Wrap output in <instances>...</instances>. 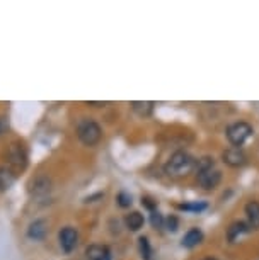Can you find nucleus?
<instances>
[{
  "label": "nucleus",
  "instance_id": "26",
  "mask_svg": "<svg viewBox=\"0 0 259 260\" xmlns=\"http://www.w3.org/2000/svg\"><path fill=\"white\" fill-rule=\"evenodd\" d=\"M203 260H217V258H213V257H205Z\"/></svg>",
  "mask_w": 259,
  "mask_h": 260
},
{
  "label": "nucleus",
  "instance_id": "17",
  "mask_svg": "<svg viewBox=\"0 0 259 260\" xmlns=\"http://www.w3.org/2000/svg\"><path fill=\"white\" fill-rule=\"evenodd\" d=\"M138 248H140V255L143 260H150L152 258V247H150V242L147 237H140L138 238Z\"/></svg>",
  "mask_w": 259,
  "mask_h": 260
},
{
  "label": "nucleus",
  "instance_id": "5",
  "mask_svg": "<svg viewBox=\"0 0 259 260\" xmlns=\"http://www.w3.org/2000/svg\"><path fill=\"white\" fill-rule=\"evenodd\" d=\"M53 190V182L50 179V175L46 174H40L36 175L31 182H29V194H31L33 201H46L50 199Z\"/></svg>",
  "mask_w": 259,
  "mask_h": 260
},
{
  "label": "nucleus",
  "instance_id": "19",
  "mask_svg": "<svg viewBox=\"0 0 259 260\" xmlns=\"http://www.w3.org/2000/svg\"><path fill=\"white\" fill-rule=\"evenodd\" d=\"M150 223H152L154 228H162L164 226V216L159 213V211H152V214H150Z\"/></svg>",
  "mask_w": 259,
  "mask_h": 260
},
{
  "label": "nucleus",
  "instance_id": "25",
  "mask_svg": "<svg viewBox=\"0 0 259 260\" xmlns=\"http://www.w3.org/2000/svg\"><path fill=\"white\" fill-rule=\"evenodd\" d=\"M87 106H92V107H101V106H106V102H87Z\"/></svg>",
  "mask_w": 259,
  "mask_h": 260
},
{
  "label": "nucleus",
  "instance_id": "8",
  "mask_svg": "<svg viewBox=\"0 0 259 260\" xmlns=\"http://www.w3.org/2000/svg\"><path fill=\"white\" fill-rule=\"evenodd\" d=\"M222 160L223 164L232 167V169H239V167L247 164V155L242 148H237V146H231L222 153Z\"/></svg>",
  "mask_w": 259,
  "mask_h": 260
},
{
  "label": "nucleus",
  "instance_id": "24",
  "mask_svg": "<svg viewBox=\"0 0 259 260\" xmlns=\"http://www.w3.org/2000/svg\"><path fill=\"white\" fill-rule=\"evenodd\" d=\"M141 204H145L147 208L152 209V211H154V208H155V203H152V199H149V198H143V199H141Z\"/></svg>",
  "mask_w": 259,
  "mask_h": 260
},
{
  "label": "nucleus",
  "instance_id": "14",
  "mask_svg": "<svg viewBox=\"0 0 259 260\" xmlns=\"http://www.w3.org/2000/svg\"><path fill=\"white\" fill-rule=\"evenodd\" d=\"M143 223H145V218L138 211H131V213L125 216V224L130 232H138V230L143 228Z\"/></svg>",
  "mask_w": 259,
  "mask_h": 260
},
{
  "label": "nucleus",
  "instance_id": "4",
  "mask_svg": "<svg viewBox=\"0 0 259 260\" xmlns=\"http://www.w3.org/2000/svg\"><path fill=\"white\" fill-rule=\"evenodd\" d=\"M252 133H254L252 126L246 121H236V122H232V124H228L225 129V136H227L228 143L237 146V148H241V146L251 138Z\"/></svg>",
  "mask_w": 259,
  "mask_h": 260
},
{
  "label": "nucleus",
  "instance_id": "1",
  "mask_svg": "<svg viewBox=\"0 0 259 260\" xmlns=\"http://www.w3.org/2000/svg\"><path fill=\"white\" fill-rule=\"evenodd\" d=\"M196 167V158L188 153V151H174L172 155L169 156V160L165 161V174L169 177H174V179H181V177H186L188 174H191Z\"/></svg>",
  "mask_w": 259,
  "mask_h": 260
},
{
  "label": "nucleus",
  "instance_id": "12",
  "mask_svg": "<svg viewBox=\"0 0 259 260\" xmlns=\"http://www.w3.org/2000/svg\"><path fill=\"white\" fill-rule=\"evenodd\" d=\"M16 184V172L7 165H0V192H7Z\"/></svg>",
  "mask_w": 259,
  "mask_h": 260
},
{
  "label": "nucleus",
  "instance_id": "21",
  "mask_svg": "<svg viewBox=\"0 0 259 260\" xmlns=\"http://www.w3.org/2000/svg\"><path fill=\"white\" fill-rule=\"evenodd\" d=\"M181 208L186 209V211H202V209L207 208V204H205V203H199V204H183Z\"/></svg>",
  "mask_w": 259,
  "mask_h": 260
},
{
  "label": "nucleus",
  "instance_id": "9",
  "mask_svg": "<svg viewBox=\"0 0 259 260\" xmlns=\"http://www.w3.org/2000/svg\"><path fill=\"white\" fill-rule=\"evenodd\" d=\"M48 230H50V223L45 218H38L34 221L29 223L27 226V238L33 240V242H41V240L46 238Z\"/></svg>",
  "mask_w": 259,
  "mask_h": 260
},
{
  "label": "nucleus",
  "instance_id": "6",
  "mask_svg": "<svg viewBox=\"0 0 259 260\" xmlns=\"http://www.w3.org/2000/svg\"><path fill=\"white\" fill-rule=\"evenodd\" d=\"M58 245L63 253H72L79 245V232L73 226H63L58 232Z\"/></svg>",
  "mask_w": 259,
  "mask_h": 260
},
{
  "label": "nucleus",
  "instance_id": "22",
  "mask_svg": "<svg viewBox=\"0 0 259 260\" xmlns=\"http://www.w3.org/2000/svg\"><path fill=\"white\" fill-rule=\"evenodd\" d=\"M167 230L169 232H176V230H178V218H176V216L167 218Z\"/></svg>",
  "mask_w": 259,
  "mask_h": 260
},
{
  "label": "nucleus",
  "instance_id": "23",
  "mask_svg": "<svg viewBox=\"0 0 259 260\" xmlns=\"http://www.w3.org/2000/svg\"><path fill=\"white\" fill-rule=\"evenodd\" d=\"M7 129H9V119L6 116H0V135L7 133Z\"/></svg>",
  "mask_w": 259,
  "mask_h": 260
},
{
  "label": "nucleus",
  "instance_id": "13",
  "mask_svg": "<svg viewBox=\"0 0 259 260\" xmlns=\"http://www.w3.org/2000/svg\"><path fill=\"white\" fill-rule=\"evenodd\" d=\"M244 211H246L249 226L252 230H259V201H249Z\"/></svg>",
  "mask_w": 259,
  "mask_h": 260
},
{
  "label": "nucleus",
  "instance_id": "15",
  "mask_svg": "<svg viewBox=\"0 0 259 260\" xmlns=\"http://www.w3.org/2000/svg\"><path fill=\"white\" fill-rule=\"evenodd\" d=\"M203 242V232L198 228H191L188 230L186 235L183 237V247L184 248H193L196 247V245H199Z\"/></svg>",
  "mask_w": 259,
  "mask_h": 260
},
{
  "label": "nucleus",
  "instance_id": "3",
  "mask_svg": "<svg viewBox=\"0 0 259 260\" xmlns=\"http://www.w3.org/2000/svg\"><path fill=\"white\" fill-rule=\"evenodd\" d=\"M6 161H7L9 169H12L14 172L26 170V167L29 164L26 146H24L22 143H19V141L11 143L6 150Z\"/></svg>",
  "mask_w": 259,
  "mask_h": 260
},
{
  "label": "nucleus",
  "instance_id": "2",
  "mask_svg": "<svg viewBox=\"0 0 259 260\" xmlns=\"http://www.w3.org/2000/svg\"><path fill=\"white\" fill-rule=\"evenodd\" d=\"M75 133L84 146H96L102 140V127L92 117H82L77 121Z\"/></svg>",
  "mask_w": 259,
  "mask_h": 260
},
{
  "label": "nucleus",
  "instance_id": "20",
  "mask_svg": "<svg viewBox=\"0 0 259 260\" xmlns=\"http://www.w3.org/2000/svg\"><path fill=\"white\" fill-rule=\"evenodd\" d=\"M116 201H118V204L121 208H130L131 206V196L128 192H120L116 196Z\"/></svg>",
  "mask_w": 259,
  "mask_h": 260
},
{
  "label": "nucleus",
  "instance_id": "10",
  "mask_svg": "<svg viewBox=\"0 0 259 260\" xmlns=\"http://www.w3.org/2000/svg\"><path fill=\"white\" fill-rule=\"evenodd\" d=\"M85 260H111V250L101 243L89 245L85 250Z\"/></svg>",
  "mask_w": 259,
  "mask_h": 260
},
{
  "label": "nucleus",
  "instance_id": "11",
  "mask_svg": "<svg viewBox=\"0 0 259 260\" xmlns=\"http://www.w3.org/2000/svg\"><path fill=\"white\" fill-rule=\"evenodd\" d=\"M251 232H252V228L249 226L246 221H234L231 226L227 228V240L231 243H236L242 235L251 233Z\"/></svg>",
  "mask_w": 259,
  "mask_h": 260
},
{
  "label": "nucleus",
  "instance_id": "7",
  "mask_svg": "<svg viewBox=\"0 0 259 260\" xmlns=\"http://www.w3.org/2000/svg\"><path fill=\"white\" fill-rule=\"evenodd\" d=\"M220 182H222V172H220L217 167H212V169L198 172L196 174V184L203 190L217 189Z\"/></svg>",
  "mask_w": 259,
  "mask_h": 260
},
{
  "label": "nucleus",
  "instance_id": "16",
  "mask_svg": "<svg viewBox=\"0 0 259 260\" xmlns=\"http://www.w3.org/2000/svg\"><path fill=\"white\" fill-rule=\"evenodd\" d=\"M154 102L152 101H145V102H131V109L135 114H138L140 117H149L154 112Z\"/></svg>",
  "mask_w": 259,
  "mask_h": 260
},
{
  "label": "nucleus",
  "instance_id": "18",
  "mask_svg": "<svg viewBox=\"0 0 259 260\" xmlns=\"http://www.w3.org/2000/svg\"><path fill=\"white\" fill-rule=\"evenodd\" d=\"M212 167H215L213 156H203V158L196 160V167H194V170H196V174H198V172L208 170V169H212Z\"/></svg>",
  "mask_w": 259,
  "mask_h": 260
}]
</instances>
